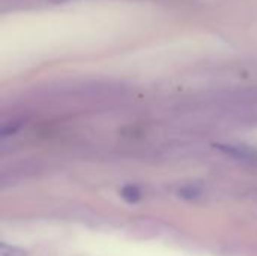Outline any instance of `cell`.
I'll use <instances>...</instances> for the list:
<instances>
[{"label":"cell","instance_id":"cell-1","mask_svg":"<svg viewBox=\"0 0 257 256\" xmlns=\"http://www.w3.org/2000/svg\"><path fill=\"white\" fill-rule=\"evenodd\" d=\"M217 148L226 154H230V155L239 157V158H247V157L253 155V151H250L247 146H241V145H217Z\"/></svg>","mask_w":257,"mask_h":256},{"label":"cell","instance_id":"cell-2","mask_svg":"<svg viewBox=\"0 0 257 256\" xmlns=\"http://www.w3.org/2000/svg\"><path fill=\"white\" fill-rule=\"evenodd\" d=\"M120 196L126 201V202H130V204H136L140 198H142V193H140V190L136 187V186H125L123 189H122V192H120Z\"/></svg>","mask_w":257,"mask_h":256},{"label":"cell","instance_id":"cell-3","mask_svg":"<svg viewBox=\"0 0 257 256\" xmlns=\"http://www.w3.org/2000/svg\"><path fill=\"white\" fill-rule=\"evenodd\" d=\"M0 256H27V253L15 246H9L6 243L0 244Z\"/></svg>","mask_w":257,"mask_h":256},{"label":"cell","instance_id":"cell-4","mask_svg":"<svg viewBox=\"0 0 257 256\" xmlns=\"http://www.w3.org/2000/svg\"><path fill=\"white\" fill-rule=\"evenodd\" d=\"M54 2H66V0H54Z\"/></svg>","mask_w":257,"mask_h":256}]
</instances>
